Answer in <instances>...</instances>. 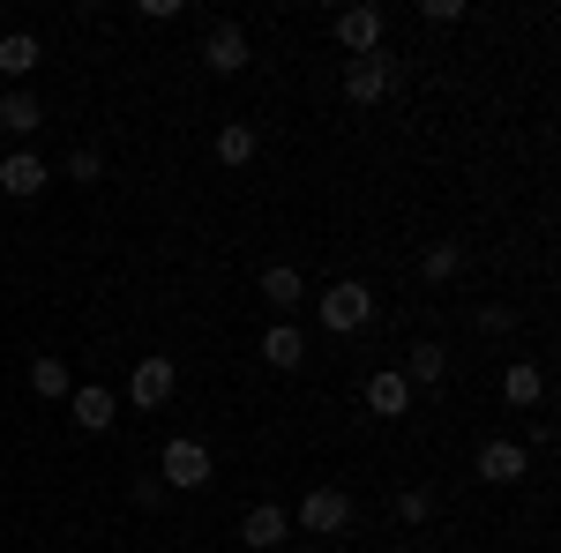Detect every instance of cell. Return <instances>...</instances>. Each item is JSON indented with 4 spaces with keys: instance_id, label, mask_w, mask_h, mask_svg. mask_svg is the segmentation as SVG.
<instances>
[{
    "instance_id": "1",
    "label": "cell",
    "mask_w": 561,
    "mask_h": 553,
    "mask_svg": "<svg viewBox=\"0 0 561 553\" xmlns=\"http://www.w3.org/2000/svg\"><path fill=\"white\" fill-rule=\"evenodd\" d=\"M210 479H217L210 441H195V434H180V441H165V457H158V486H165V494H203Z\"/></svg>"
},
{
    "instance_id": "2",
    "label": "cell",
    "mask_w": 561,
    "mask_h": 553,
    "mask_svg": "<svg viewBox=\"0 0 561 553\" xmlns=\"http://www.w3.org/2000/svg\"><path fill=\"white\" fill-rule=\"evenodd\" d=\"M314 322H322L330 337H352V330H367V322H375V285H359V277H337L330 292L314 299Z\"/></svg>"
},
{
    "instance_id": "3",
    "label": "cell",
    "mask_w": 561,
    "mask_h": 553,
    "mask_svg": "<svg viewBox=\"0 0 561 553\" xmlns=\"http://www.w3.org/2000/svg\"><path fill=\"white\" fill-rule=\"evenodd\" d=\"M397 83H404V60H389V53L345 60V97H352V105H382Z\"/></svg>"
},
{
    "instance_id": "28",
    "label": "cell",
    "mask_w": 561,
    "mask_h": 553,
    "mask_svg": "<svg viewBox=\"0 0 561 553\" xmlns=\"http://www.w3.org/2000/svg\"><path fill=\"white\" fill-rule=\"evenodd\" d=\"M300 553H330V546H300Z\"/></svg>"
},
{
    "instance_id": "22",
    "label": "cell",
    "mask_w": 561,
    "mask_h": 553,
    "mask_svg": "<svg viewBox=\"0 0 561 553\" xmlns=\"http://www.w3.org/2000/svg\"><path fill=\"white\" fill-rule=\"evenodd\" d=\"M427 516H434L427 486H404V494H397V523H427Z\"/></svg>"
},
{
    "instance_id": "24",
    "label": "cell",
    "mask_w": 561,
    "mask_h": 553,
    "mask_svg": "<svg viewBox=\"0 0 561 553\" xmlns=\"http://www.w3.org/2000/svg\"><path fill=\"white\" fill-rule=\"evenodd\" d=\"M479 330H486V337H510L517 314H510V307H479Z\"/></svg>"
},
{
    "instance_id": "20",
    "label": "cell",
    "mask_w": 561,
    "mask_h": 553,
    "mask_svg": "<svg viewBox=\"0 0 561 553\" xmlns=\"http://www.w3.org/2000/svg\"><path fill=\"white\" fill-rule=\"evenodd\" d=\"M217 165H255V128H248V120H225V128H217Z\"/></svg>"
},
{
    "instance_id": "21",
    "label": "cell",
    "mask_w": 561,
    "mask_h": 553,
    "mask_svg": "<svg viewBox=\"0 0 561 553\" xmlns=\"http://www.w3.org/2000/svg\"><path fill=\"white\" fill-rule=\"evenodd\" d=\"M31 389H38L45 404H68V389H76L68 359H31Z\"/></svg>"
},
{
    "instance_id": "8",
    "label": "cell",
    "mask_w": 561,
    "mask_h": 553,
    "mask_svg": "<svg viewBox=\"0 0 561 553\" xmlns=\"http://www.w3.org/2000/svg\"><path fill=\"white\" fill-rule=\"evenodd\" d=\"M337 53H352V60L382 53V8H337Z\"/></svg>"
},
{
    "instance_id": "25",
    "label": "cell",
    "mask_w": 561,
    "mask_h": 553,
    "mask_svg": "<svg viewBox=\"0 0 561 553\" xmlns=\"http://www.w3.org/2000/svg\"><path fill=\"white\" fill-rule=\"evenodd\" d=\"M420 15H427V23H465V15H472V8H465V0H427V8H420Z\"/></svg>"
},
{
    "instance_id": "15",
    "label": "cell",
    "mask_w": 561,
    "mask_h": 553,
    "mask_svg": "<svg viewBox=\"0 0 561 553\" xmlns=\"http://www.w3.org/2000/svg\"><path fill=\"white\" fill-rule=\"evenodd\" d=\"M38 60H45V45L31 38V31H8V38H0V76L15 90H23V76H38Z\"/></svg>"
},
{
    "instance_id": "13",
    "label": "cell",
    "mask_w": 561,
    "mask_h": 553,
    "mask_svg": "<svg viewBox=\"0 0 561 553\" xmlns=\"http://www.w3.org/2000/svg\"><path fill=\"white\" fill-rule=\"evenodd\" d=\"M412 396H420V389L404 382L397 367H382V375H367V412H375V419H404V412H412Z\"/></svg>"
},
{
    "instance_id": "11",
    "label": "cell",
    "mask_w": 561,
    "mask_h": 553,
    "mask_svg": "<svg viewBox=\"0 0 561 553\" xmlns=\"http://www.w3.org/2000/svg\"><path fill=\"white\" fill-rule=\"evenodd\" d=\"M277 539H293V516L277 509V502H255V509L240 516V546H255V553H277Z\"/></svg>"
},
{
    "instance_id": "14",
    "label": "cell",
    "mask_w": 561,
    "mask_h": 553,
    "mask_svg": "<svg viewBox=\"0 0 561 553\" xmlns=\"http://www.w3.org/2000/svg\"><path fill=\"white\" fill-rule=\"evenodd\" d=\"M262 359H270L277 375H293V367L307 359V330H300V322H285V314H277V322L262 330Z\"/></svg>"
},
{
    "instance_id": "17",
    "label": "cell",
    "mask_w": 561,
    "mask_h": 553,
    "mask_svg": "<svg viewBox=\"0 0 561 553\" xmlns=\"http://www.w3.org/2000/svg\"><path fill=\"white\" fill-rule=\"evenodd\" d=\"M397 375H404V382H412V389H434V382H442V375H449V352H442V344H434V337H420V344H412V352H404V367H397Z\"/></svg>"
},
{
    "instance_id": "18",
    "label": "cell",
    "mask_w": 561,
    "mask_h": 553,
    "mask_svg": "<svg viewBox=\"0 0 561 553\" xmlns=\"http://www.w3.org/2000/svg\"><path fill=\"white\" fill-rule=\"evenodd\" d=\"M0 128H8V135H38L45 128V105L31 97V90H0Z\"/></svg>"
},
{
    "instance_id": "12",
    "label": "cell",
    "mask_w": 561,
    "mask_h": 553,
    "mask_svg": "<svg viewBox=\"0 0 561 553\" xmlns=\"http://www.w3.org/2000/svg\"><path fill=\"white\" fill-rule=\"evenodd\" d=\"M539 396H547V367H539V359H510V367H502V404H510V412H531Z\"/></svg>"
},
{
    "instance_id": "6",
    "label": "cell",
    "mask_w": 561,
    "mask_h": 553,
    "mask_svg": "<svg viewBox=\"0 0 561 553\" xmlns=\"http://www.w3.org/2000/svg\"><path fill=\"white\" fill-rule=\"evenodd\" d=\"M472 471L486 479V486H517L524 471H531V457H524L510 434H494V441H479V457H472Z\"/></svg>"
},
{
    "instance_id": "23",
    "label": "cell",
    "mask_w": 561,
    "mask_h": 553,
    "mask_svg": "<svg viewBox=\"0 0 561 553\" xmlns=\"http://www.w3.org/2000/svg\"><path fill=\"white\" fill-rule=\"evenodd\" d=\"M68 180H90V187H98V180H105V158H98V150H68Z\"/></svg>"
},
{
    "instance_id": "5",
    "label": "cell",
    "mask_w": 561,
    "mask_h": 553,
    "mask_svg": "<svg viewBox=\"0 0 561 553\" xmlns=\"http://www.w3.org/2000/svg\"><path fill=\"white\" fill-rule=\"evenodd\" d=\"M173 389H180L173 359H135V375H128V404H135V412H165Z\"/></svg>"
},
{
    "instance_id": "26",
    "label": "cell",
    "mask_w": 561,
    "mask_h": 553,
    "mask_svg": "<svg viewBox=\"0 0 561 553\" xmlns=\"http://www.w3.org/2000/svg\"><path fill=\"white\" fill-rule=\"evenodd\" d=\"M135 15H142V23H173L180 0H135Z\"/></svg>"
},
{
    "instance_id": "4",
    "label": "cell",
    "mask_w": 561,
    "mask_h": 553,
    "mask_svg": "<svg viewBox=\"0 0 561 553\" xmlns=\"http://www.w3.org/2000/svg\"><path fill=\"white\" fill-rule=\"evenodd\" d=\"M300 523H307V539H345L352 531V494L345 486H314L300 502Z\"/></svg>"
},
{
    "instance_id": "16",
    "label": "cell",
    "mask_w": 561,
    "mask_h": 553,
    "mask_svg": "<svg viewBox=\"0 0 561 553\" xmlns=\"http://www.w3.org/2000/svg\"><path fill=\"white\" fill-rule=\"evenodd\" d=\"M262 299H270V307H277V314L293 322V307L307 299V277L293 269V262H270V269H262Z\"/></svg>"
},
{
    "instance_id": "7",
    "label": "cell",
    "mask_w": 561,
    "mask_h": 553,
    "mask_svg": "<svg viewBox=\"0 0 561 553\" xmlns=\"http://www.w3.org/2000/svg\"><path fill=\"white\" fill-rule=\"evenodd\" d=\"M45 187H53V172H45L38 150H15V158H0V195H15V203H38Z\"/></svg>"
},
{
    "instance_id": "9",
    "label": "cell",
    "mask_w": 561,
    "mask_h": 553,
    "mask_svg": "<svg viewBox=\"0 0 561 553\" xmlns=\"http://www.w3.org/2000/svg\"><path fill=\"white\" fill-rule=\"evenodd\" d=\"M203 68H210V76H240V68H248V31H240V23H210V31H203Z\"/></svg>"
},
{
    "instance_id": "19",
    "label": "cell",
    "mask_w": 561,
    "mask_h": 553,
    "mask_svg": "<svg viewBox=\"0 0 561 553\" xmlns=\"http://www.w3.org/2000/svg\"><path fill=\"white\" fill-rule=\"evenodd\" d=\"M465 262H472V255H465V240H434L427 255H420V277H427V285H449Z\"/></svg>"
},
{
    "instance_id": "27",
    "label": "cell",
    "mask_w": 561,
    "mask_h": 553,
    "mask_svg": "<svg viewBox=\"0 0 561 553\" xmlns=\"http://www.w3.org/2000/svg\"><path fill=\"white\" fill-rule=\"evenodd\" d=\"M135 502H142V509H158V502H165V486H158V471H142V479H135Z\"/></svg>"
},
{
    "instance_id": "10",
    "label": "cell",
    "mask_w": 561,
    "mask_h": 553,
    "mask_svg": "<svg viewBox=\"0 0 561 553\" xmlns=\"http://www.w3.org/2000/svg\"><path fill=\"white\" fill-rule=\"evenodd\" d=\"M113 412H121V396H113L105 382H76V389H68V419L83 426V434H105Z\"/></svg>"
},
{
    "instance_id": "29",
    "label": "cell",
    "mask_w": 561,
    "mask_h": 553,
    "mask_svg": "<svg viewBox=\"0 0 561 553\" xmlns=\"http://www.w3.org/2000/svg\"><path fill=\"white\" fill-rule=\"evenodd\" d=\"M389 553H404V546H389Z\"/></svg>"
}]
</instances>
